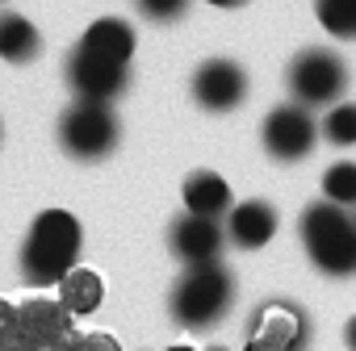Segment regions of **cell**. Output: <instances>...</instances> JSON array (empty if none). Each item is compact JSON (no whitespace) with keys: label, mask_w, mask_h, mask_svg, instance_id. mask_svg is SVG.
<instances>
[{"label":"cell","mask_w":356,"mask_h":351,"mask_svg":"<svg viewBox=\"0 0 356 351\" xmlns=\"http://www.w3.org/2000/svg\"><path fill=\"white\" fill-rule=\"evenodd\" d=\"M80 222L67 209H42L22 247V276L38 289L59 284L80 259Z\"/></svg>","instance_id":"cell-1"},{"label":"cell","mask_w":356,"mask_h":351,"mask_svg":"<svg viewBox=\"0 0 356 351\" xmlns=\"http://www.w3.org/2000/svg\"><path fill=\"white\" fill-rule=\"evenodd\" d=\"M298 230H302L306 255L318 272H327V276H352L356 272V222L339 205H331V201L310 205L302 214Z\"/></svg>","instance_id":"cell-2"},{"label":"cell","mask_w":356,"mask_h":351,"mask_svg":"<svg viewBox=\"0 0 356 351\" xmlns=\"http://www.w3.org/2000/svg\"><path fill=\"white\" fill-rule=\"evenodd\" d=\"M231 293H235V280L222 264H193L181 284L172 289V318L189 326V330H202L210 322H218L231 305Z\"/></svg>","instance_id":"cell-3"},{"label":"cell","mask_w":356,"mask_h":351,"mask_svg":"<svg viewBox=\"0 0 356 351\" xmlns=\"http://www.w3.org/2000/svg\"><path fill=\"white\" fill-rule=\"evenodd\" d=\"M289 92H293V105H335V96H343L348 88V67L335 51L327 46H306L293 55L289 63Z\"/></svg>","instance_id":"cell-4"},{"label":"cell","mask_w":356,"mask_h":351,"mask_svg":"<svg viewBox=\"0 0 356 351\" xmlns=\"http://www.w3.org/2000/svg\"><path fill=\"white\" fill-rule=\"evenodd\" d=\"M59 142L72 159H105L118 146V117L109 113V105H88L76 101L63 117H59Z\"/></svg>","instance_id":"cell-5"},{"label":"cell","mask_w":356,"mask_h":351,"mask_svg":"<svg viewBox=\"0 0 356 351\" xmlns=\"http://www.w3.org/2000/svg\"><path fill=\"white\" fill-rule=\"evenodd\" d=\"M67 84L80 101L88 105H109L113 96L126 92L130 84V63H113L101 55H88L84 46H72L67 55Z\"/></svg>","instance_id":"cell-6"},{"label":"cell","mask_w":356,"mask_h":351,"mask_svg":"<svg viewBox=\"0 0 356 351\" xmlns=\"http://www.w3.org/2000/svg\"><path fill=\"white\" fill-rule=\"evenodd\" d=\"M318 126L302 105H281L264 117V151L281 163H298L314 151Z\"/></svg>","instance_id":"cell-7"},{"label":"cell","mask_w":356,"mask_h":351,"mask_svg":"<svg viewBox=\"0 0 356 351\" xmlns=\"http://www.w3.org/2000/svg\"><path fill=\"white\" fill-rule=\"evenodd\" d=\"M193 101L210 113L239 109L248 101V71L235 59H206L193 71Z\"/></svg>","instance_id":"cell-8"},{"label":"cell","mask_w":356,"mask_h":351,"mask_svg":"<svg viewBox=\"0 0 356 351\" xmlns=\"http://www.w3.org/2000/svg\"><path fill=\"white\" fill-rule=\"evenodd\" d=\"M172 251L181 255L185 264H210L222 251V226L214 218H176L172 222Z\"/></svg>","instance_id":"cell-9"},{"label":"cell","mask_w":356,"mask_h":351,"mask_svg":"<svg viewBox=\"0 0 356 351\" xmlns=\"http://www.w3.org/2000/svg\"><path fill=\"white\" fill-rule=\"evenodd\" d=\"M227 234L235 247L243 251H256L264 243H273L277 234V209L268 201H243V205H231L227 214Z\"/></svg>","instance_id":"cell-10"},{"label":"cell","mask_w":356,"mask_h":351,"mask_svg":"<svg viewBox=\"0 0 356 351\" xmlns=\"http://www.w3.org/2000/svg\"><path fill=\"white\" fill-rule=\"evenodd\" d=\"M185 214H193V218H222V214H231V185L222 180L218 171H193L189 180H185Z\"/></svg>","instance_id":"cell-11"},{"label":"cell","mask_w":356,"mask_h":351,"mask_svg":"<svg viewBox=\"0 0 356 351\" xmlns=\"http://www.w3.org/2000/svg\"><path fill=\"white\" fill-rule=\"evenodd\" d=\"M76 46H84L88 55L113 59V63H130V55H134V30L122 17H97Z\"/></svg>","instance_id":"cell-12"},{"label":"cell","mask_w":356,"mask_h":351,"mask_svg":"<svg viewBox=\"0 0 356 351\" xmlns=\"http://www.w3.org/2000/svg\"><path fill=\"white\" fill-rule=\"evenodd\" d=\"M42 51V34L30 17L22 13H0V59L5 63H30Z\"/></svg>","instance_id":"cell-13"},{"label":"cell","mask_w":356,"mask_h":351,"mask_svg":"<svg viewBox=\"0 0 356 351\" xmlns=\"http://www.w3.org/2000/svg\"><path fill=\"white\" fill-rule=\"evenodd\" d=\"M101 297H105V284H101V276L88 272V268H72V272L59 280V301H63L67 314H92V309L101 305Z\"/></svg>","instance_id":"cell-14"},{"label":"cell","mask_w":356,"mask_h":351,"mask_svg":"<svg viewBox=\"0 0 356 351\" xmlns=\"http://www.w3.org/2000/svg\"><path fill=\"white\" fill-rule=\"evenodd\" d=\"M314 13L331 38H356V0H314Z\"/></svg>","instance_id":"cell-15"},{"label":"cell","mask_w":356,"mask_h":351,"mask_svg":"<svg viewBox=\"0 0 356 351\" xmlns=\"http://www.w3.org/2000/svg\"><path fill=\"white\" fill-rule=\"evenodd\" d=\"M318 130L331 146H356V101H335Z\"/></svg>","instance_id":"cell-16"},{"label":"cell","mask_w":356,"mask_h":351,"mask_svg":"<svg viewBox=\"0 0 356 351\" xmlns=\"http://www.w3.org/2000/svg\"><path fill=\"white\" fill-rule=\"evenodd\" d=\"M323 197L331 205H356V163H331L323 171Z\"/></svg>","instance_id":"cell-17"},{"label":"cell","mask_w":356,"mask_h":351,"mask_svg":"<svg viewBox=\"0 0 356 351\" xmlns=\"http://www.w3.org/2000/svg\"><path fill=\"white\" fill-rule=\"evenodd\" d=\"M185 9H189V0H138V13L151 22H176V17H185Z\"/></svg>","instance_id":"cell-18"},{"label":"cell","mask_w":356,"mask_h":351,"mask_svg":"<svg viewBox=\"0 0 356 351\" xmlns=\"http://www.w3.org/2000/svg\"><path fill=\"white\" fill-rule=\"evenodd\" d=\"M206 5H214V9H239V5H248V0H206Z\"/></svg>","instance_id":"cell-19"},{"label":"cell","mask_w":356,"mask_h":351,"mask_svg":"<svg viewBox=\"0 0 356 351\" xmlns=\"http://www.w3.org/2000/svg\"><path fill=\"white\" fill-rule=\"evenodd\" d=\"M348 347H352V351H356V318H352V322H348Z\"/></svg>","instance_id":"cell-20"}]
</instances>
